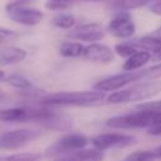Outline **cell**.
I'll return each mask as SVG.
<instances>
[{
    "label": "cell",
    "mask_w": 161,
    "mask_h": 161,
    "mask_svg": "<svg viewBox=\"0 0 161 161\" xmlns=\"http://www.w3.org/2000/svg\"><path fill=\"white\" fill-rule=\"evenodd\" d=\"M104 98L101 91L55 92L44 96L40 101L44 106H93Z\"/></svg>",
    "instance_id": "6da1fadb"
},
{
    "label": "cell",
    "mask_w": 161,
    "mask_h": 161,
    "mask_svg": "<svg viewBox=\"0 0 161 161\" xmlns=\"http://www.w3.org/2000/svg\"><path fill=\"white\" fill-rule=\"evenodd\" d=\"M142 111L116 116L109 118L106 125L112 128H143L161 123V111L141 108Z\"/></svg>",
    "instance_id": "7a4b0ae2"
},
{
    "label": "cell",
    "mask_w": 161,
    "mask_h": 161,
    "mask_svg": "<svg viewBox=\"0 0 161 161\" xmlns=\"http://www.w3.org/2000/svg\"><path fill=\"white\" fill-rule=\"evenodd\" d=\"M161 92V82L152 80L136 84L131 88L117 91L108 97L109 103H127L135 101H145L157 96Z\"/></svg>",
    "instance_id": "3957f363"
},
{
    "label": "cell",
    "mask_w": 161,
    "mask_h": 161,
    "mask_svg": "<svg viewBox=\"0 0 161 161\" xmlns=\"http://www.w3.org/2000/svg\"><path fill=\"white\" fill-rule=\"evenodd\" d=\"M52 111L48 108L31 107H10L0 109V122L21 123V122H43Z\"/></svg>",
    "instance_id": "277c9868"
},
{
    "label": "cell",
    "mask_w": 161,
    "mask_h": 161,
    "mask_svg": "<svg viewBox=\"0 0 161 161\" xmlns=\"http://www.w3.org/2000/svg\"><path fill=\"white\" fill-rule=\"evenodd\" d=\"M26 0L11 1L5 5V11L13 21L26 26H34L43 20L44 14L38 9L26 6Z\"/></svg>",
    "instance_id": "5b68a950"
},
{
    "label": "cell",
    "mask_w": 161,
    "mask_h": 161,
    "mask_svg": "<svg viewBox=\"0 0 161 161\" xmlns=\"http://www.w3.org/2000/svg\"><path fill=\"white\" fill-rule=\"evenodd\" d=\"M42 135L39 130L33 128H16L3 132L0 135V148L3 150H18L29 142L34 141Z\"/></svg>",
    "instance_id": "8992f818"
},
{
    "label": "cell",
    "mask_w": 161,
    "mask_h": 161,
    "mask_svg": "<svg viewBox=\"0 0 161 161\" xmlns=\"http://www.w3.org/2000/svg\"><path fill=\"white\" fill-rule=\"evenodd\" d=\"M88 142V138L82 133H68L55 141L47 150V155L55 156L62 153H72L80 148H84Z\"/></svg>",
    "instance_id": "52a82bcc"
},
{
    "label": "cell",
    "mask_w": 161,
    "mask_h": 161,
    "mask_svg": "<svg viewBox=\"0 0 161 161\" xmlns=\"http://www.w3.org/2000/svg\"><path fill=\"white\" fill-rule=\"evenodd\" d=\"M92 145L101 150L106 151L108 148H114V147H125L135 142V137L126 135V133H117V132H111V133H101L94 136L91 140Z\"/></svg>",
    "instance_id": "ba28073f"
},
{
    "label": "cell",
    "mask_w": 161,
    "mask_h": 161,
    "mask_svg": "<svg viewBox=\"0 0 161 161\" xmlns=\"http://www.w3.org/2000/svg\"><path fill=\"white\" fill-rule=\"evenodd\" d=\"M142 78V73H135V72H125L119 74L111 75L108 78H104L94 84V89L101 92H108V91H117L125 87L126 84L137 80Z\"/></svg>",
    "instance_id": "9c48e42d"
},
{
    "label": "cell",
    "mask_w": 161,
    "mask_h": 161,
    "mask_svg": "<svg viewBox=\"0 0 161 161\" xmlns=\"http://www.w3.org/2000/svg\"><path fill=\"white\" fill-rule=\"evenodd\" d=\"M107 30L111 35L117 38H130L136 31V25L128 13L117 14L108 24Z\"/></svg>",
    "instance_id": "30bf717a"
},
{
    "label": "cell",
    "mask_w": 161,
    "mask_h": 161,
    "mask_svg": "<svg viewBox=\"0 0 161 161\" xmlns=\"http://www.w3.org/2000/svg\"><path fill=\"white\" fill-rule=\"evenodd\" d=\"M69 38L82 40V42H88V43H94L97 40H101L104 38V31L101 28V25L96 23H89V24H80L75 26L69 34Z\"/></svg>",
    "instance_id": "8fae6325"
},
{
    "label": "cell",
    "mask_w": 161,
    "mask_h": 161,
    "mask_svg": "<svg viewBox=\"0 0 161 161\" xmlns=\"http://www.w3.org/2000/svg\"><path fill=\"white\" fill-rule=\"evenodd\" d=\"M83 57L91 62L98 63H109L113 60V52L104 44L91 43L88 47H84Z\"/></svg>",
    "instance_id": "7c38bea8"
},
{
    "label": "cell",
    "mask_w": 161,
    "mask_h": 161,
    "mask_svg": "<svg viewBox=\"0 0 161 161\" xmlns=\"http://www.w3.org/2000/svg\"><path fill=\"white\" fill-rule=\"evenodd\" d=\"M47 128L57 130V131H65L72 127V118L67 114L58 113L55 111H52L49 116L42 122Z\"/></svg>",
    "instance_id": "4fadbf2b"
},
{
    "label": "cell",
    "mask_w": 161,
    "mask_h": 161,
    "mask_svg": "<svg viewBox=\"0 0 161 161\" xmlns=\"http://www.w3.org/2000/svg\"><path fill=\"white\" fill-rule=\"evenodd\" d=\"M26 52L19 47H5L0 50V65H11L24 60Z\"/></svg>",
    "instance_id": "5bb4252c"
},
{
    "label": "cell",
    "mask_w": 161,
    "mask_h": 161,
    "mask_svg": "<svg viewBox=\"0 0 161 161\" xmlns=\"http://www.w3.org/2000/svg\"><path fill=\"white\" fill-rule=\"evenodd\" d=\"M151 59V53L147 50H136L132 55L127 58V60L123 63V70L126 72H133L141 67H143L148 60Z\"/></svg>",
    "instance_id": "9a60e30c"
},
{
    "label": "cell",
    "mask_w": 161,
    "mask_h": 161,
    "mask_svg": "<svg viewBox=\"0 0 161 161\" xmlns=\"http://www.w3.org/2000/svg\"><path fill=\"white\" fill-rule=\"evenodd\" d=\"M136 45L143 50L152 53L153 55L161 53V38L160 36H153V35L142 36L137 40Z\"/></svg>",
    "instance_id": "2e32d148"
},
{
    "label": "cell",
    "mask_w": 161,
    "mask_h": 161,
    "mask_svg": "<svg viewBox=\"0 0 161 161\" xmlns=\"http://www.w3.org/2000/svg\"><path fill=\"white\" fill-rule=\"evenodd\" d=\"M70 157L73 158V161H102L103 160V151H101L96 147L92 150L80 148L75 152H72Z\"/></svg>",
    "instance_id": "e0dca14e"
},
{
    "label": "cell",
    "mask_w": 161,
    "mask_h": 161,
    "mask_svg": "<svg viewBox=\"0 0 161 161\" xmlns=\"http://www.w3.org/2000/svg\"><path fill=\"white\" fill-rule=\"evenodd\" d=\"M84 47L78 42H64L59 47V53L65 58H77L83 55Z\"/></svg>",
    "instance_id": "ac0fdd59"
},
{
    "label": "cell",
    "mask_w": 161,
    "mask_h": 161,
    "mask_svg": "<svg viewBox=\"0 0 161 161\" xmlns=\"http://www.w3.org/2000/svg\"><path fill=\"white\" fill-rule=\"evenodd\" d=\"M5 82L10 87H13L15 89H20V91H29L33 87L31 82L28 78H25L21 74H18V73H13V74L5 77Z\"/></svg>",
    "instance_id": "d6986e66"
},
{
    "label": "cell",
    "mask_w": 161,
    "mask_h": 161,
    "mask_svg": "<svg viewBox=\"0 0 161 161\" xmlns=\"http://www.w3.org/2000/svg\"><path fill=\"white\" fill-rule=\"evenodd\" d=\"M52 24L60 29H72L75 24V18L72 14H58L52 19Z\"/></svg>",
    "instance_id": "ffe728a7"
},
{
    "label": "cell",
    "mask_w": 161,
    "mask_h": 161,
    "mask_svg": "<svg viewBox=\"0 0 161 161\" xmlns=\"http://www.w3.org/2000/svg\"><path fill=\"white\" fill-rule=\"evenodd\" d=\"M40 153H33V152H19V153H11L0 156V161H39Z\"/></svg>",
    "instance_id": "44dd1931"
},
{
    "label": "cell",
    "mask_w": 161,
    "mask_h": 161,
    "mask_svg": "<svg viewBox=\"0 0 161 161\" xmlns=\"http://www.w3.org/2000/svg\"><path fill=\"white\" fill-rule=\"evenodd\" d=\"M151 0H113V4L118 9L130 10V9H137L147 5Z\"/></svg>",
    "instance_id": "7402d4cb"
},
{
    "label": "cell",
    "mask_w": 161,
    "mask_h": 161,
    "mask_svg": "<svg viewBox=\"0 0 161 161\" xmlns=\"http://www.w3.org/2000/svg\"><path fill=\"white\" fill-rule=\"evenodd\" d=\"M75 3V0H47L44 6L48 10L52 11H59V10H64L68 9L69 6H72Z\"/></svg>",
    "instance_id": "603a6c76"
},
{
    "label": "cell",
    "mask_w": 161,
    "mask_h": 161,
    "mask_svg": "<svg viewBox=\"0 0 161 161\" xmlns=\"http://www.w3.org/2000/svg\"><path fill=\"white\" fill-rule=\"evenodd\" d=\"M155 155L152 151H136L130 153L123 161H153Z\"/></svg>",
    "instance_id": "cb8c5ba5"
},
{
    "label": "cell",
    "mask_w": 161,
    "mask_h": 161,
    "mask_svg": "<svg viewBox=\"0 0 161 161\" xmlns=\"http://www.w3.org/2000/svg\"><path fill=\"white\" fill-rule=\"evenodd\" d=\"M137 50V48L132 44H127V43H121V44H116L114 47V52L123 58H128L130 55H132Z\"/></svg>",
    "instance_id": "d4e9b609"
},
{
    "label": "cell",
    "mask_w": 161,
    "mask_h": 161,
    "mask_svg": "<svg viewBox=\"0 0 161 161\" xmlns=\"http://www.w3.org/2000/svg\"><path fill=\"white\" fill-rule=\"evenodd\" d=\"M142 77L146 78H151V79H156V78H161V63L156 64L146 70L142 72Z\"/></svg>",
    "instance_id": "484cf974"
},
{
    "label": "cell",
    "mask_w": 161,
    "mask_h": 161,
    "mask_svg": "<svg viewBox=\"0 0 161 161\" xmlns=\"http://www.w3.org/2000/svg\"><path fill=\"white\" fill-rule=\"evenodd\" d=\"M16 33L14 30H10V29H5V28H0V44L3 42H8V40H11L14 38H16Z\"/></svg>",
    "instance_id": "4316f807"
},
{
    "label": "cell",
    "mask_w": 161,
    "mask_h": 161,
    "mask_svg": "<svg viewBox=\"0 0 161 161\" xmlns=\"http://www.w3.org/2000/svg\"><path fill=\"white\" fill-rule=\"evenodd\" d=\"M138 108H147V109H156V111H161V101L158 102H147V103H141L138 106Z\"/></svg>",
    "instance_id": "83f0119b"
},
{
    "label": "cell",
    "mask_w": 161,
    "mask_h": 161,
    "mask_svg": "<svg viewBox=\"0 0 161 161\" xmlns=\"http://www.w3.org/2000/svg\"><path fill=\"white\" fill-rule=\"evenodd\" d=\"M150 10L156 14V15H161V1L156 0V3H153L151 6H150Z\"/></svg>",
    "instance_id": "f1b7e54d"
},
{
    "label": "cell",
    "mask_w": 161,
    "mask_h": 161,
    "mask_svg": "<svg viewBox=\"0 0 161 161\" xmlns=\"http://www.w3.org/2000/svg\"><path fill=\"white\" fill-rule=\"evenodd\" d=\"M148 135H152V136H161V123L150 127V130H148Z\"/></svg>",
    "instance_id": "f546056e"
},
{
    "label": "cell",
    "mask_w": 161,
    "mask_h": 161,
    "mask_svg": "<svg viewBox=\"0 0 161 161\" xmlns=\"http://www.w3.org/2000/svg\"><path fill=\"white\" fill-rule=\"evenodd\" d=\"M152 152H153V155H155V158H161V146L157 147V148H155Z\"/></svg>",
    "instance_id": "4dcf8cb0"
},
{
    "label": "cell",
    "mask_w": 161,
    "mask_h": 161,
    "mask_svg": "<svg viewBox=\"0 0 161 161\" xmlns=\"http://www.w3.org/2000/svg\"><path fill=\"white\" fill-rule=\"evenodd\" d=\"M54 161H73V158L70 157V155H68V156H64V157H59V158H55Z\"/></svg>",
    "instance_id": "1f68e13d"
},
{
    "label": "cell",
    "mask_w": 161,
    "mask_h": 161,
    "mask_svg": "<svg viewBox=\"0 0 161 161\" xmlns=\"http://www.w3.org/2000/svg\"><path fill=\"white\" fill-rule=\"evenodd\" d=\"M3 80H5V73H4V70L0 69V82H3Z\"/></svg>",
    "instance_id": "d6a6232c"
},
{
    "label": "cell",
    "mask_w": 161,
    "mask_h": 161,
    "mask_svg": "<svg viewBox=\"0 0 161 161\" xmlns=\"http://www.w3.org/2000/svg\"><path fill=\"white\" fill-rule=\"evenodd\" d=\"M86 1H103V0H86Z\"/></svg>",
    "instance_id": "836d02e7"
},
{
    "label": "cell",
    "mask_w": 161,
    "mask_h": 161,
    "mask_svg": "<svg viewBox=\"0 0 161 161\" xmlns=\"http://www.w3.org/2000/svg\"><path fill=\"white\" fill-rule=\"evenodd\" d=\"M158 1H161V0H158Z\"/></svg>",
    "instance_id": "e575fe53"
}]
</instances>
